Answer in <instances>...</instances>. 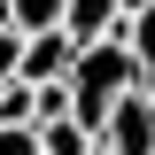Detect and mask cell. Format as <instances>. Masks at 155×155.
Returning a JSON list of instances; mask_svg holds the SVG:
<instances>
[{
    "label": "cell",
    "mask_w": 155,
    "mask_h": 155,
    "mask_svg": "<svg viewBox=\"0 0 155 155\" xmlns=\"http://www.w3.org/2000/svg\"><path fill=\"white\" fill-rule=\"evenodd\" d=\"M39 155H93V132L78 116H54V124H39Z\"/></svg>",
    "instance_id": "obj_5"
},
{
    "label": "cell",
    "mask_w": 155,
    "mask_h": 155,
    "mask_svg": "<svg viewBox=\"0 0 155 155\" xmlns=\"http://www.w3.org/2000/svg\"><path fill=\"white\" fill-rule=\"evenodd\" d=\"M8 8H16V31L31 39V31H54V23H62V8H70V0H8Z\"/></svg>",
    "instance_id": "obj_8"
},
{
    "label": "cell",
    "mask_w": 155,
    "mask_h": 155,
    "mask_svg": "<svg viewBox=\"0 0 155 155\" xmlns=\"http://www.w3.org/2000/svg\"><path fill=\"white\" fill-rule=\"evenodd\" d=\"M140 85V54H132V39L109 31V39H85L70 62V116L85 124V132L101 140V124H109V109Z\"/></svg>",
    "instance_id": "obj_1"
},
{
    "label": "cell",
    "mask_w": 155,
    "mask_h": 155,
    "mask_svg": "<svg viewBox=\"0 0 155 155\" xmlns=\"http://www.w3.org/2000/svg\"><path fill=\"white\" fill-rule=\"evenodd\" d=\"M62 31L85 47V39H109V31H124V8L116 0H70L62 8Z\"/></svg>",
    "instance_id": "obj_4"
},
{
    "label": "cell",
    "mask_w": 155,
    "mask_h": 155,
    "mask_svg": "<svg viewBox=\"0 0 155 155\" xmlns=\"http://www.w3.org/2000/svg\"><path fill=\"white\" fill-rule=\"evenodd\" d=\"M16 70H23V31L0 23V78H16Z\"/></svg>",
    "instance_id": "obj_10"
},
{
    "label": "cell",
    "mask_w": 155,
    "mask_h": 155,
    "mask_svg": "<svg viewBox=\"0 0 155 155\" xmlns=\"http://www.w3.org/2000/svg\"><path fill=\"white\" fill-rule=\"evenodd\" d=\"M70 62H78V39L54 23V31H31V39H23V70H16V78L47 85V78H70Z\"/></svg>",
    "instance_id": "obj_3"
},
{
    "label": "cell",
    "mask_w": 155,
    "mask_h": 155,
    "mask_svg": "<svg viewBox=\"0 0 155 155\" xmlns=\"http://www.w3.org/2000/svg\"><path fill=\"white\" fill-rule=\"evenodd\" d=\"M0 155H39V124H8L0 116Z\"/></svg>",
    "instance_id": "obj_9"
},
{
    "label": "cell",
    "mask_w": 155,
    "mask_h": 155,
    "mask_svg": "<svg viewBox=\"0 0 155 155\" xmlns=\"http://www.w3.org/2000/svg\"><path fill=\"white\" fill-rule=\"evenodd\" d=\"M101 147H116V155H155V93H147V85H132V93L109 109Z\"/></svg>",
    "instance_id": "obj_2"
},
{
    "label": "cell",
    "mask_w": 155,
    "mask_h": 155,
    "mask_svg": "<svg viewBox=\"0 0 155 155\" xmlns=\"http://www.w3.org/2000/svg\"><path fill=\"white\" fill-rule=\"evenodd\" d=\"M124 39H132V54H140V85L155 93V0L140 16H124Z\"/></svg>",
    "instance_id": "obj_6"
},
{
    "label": "cell",
    "mask_w": 155,
    "mask_h": 155,
    "mask_svg": "<svg viewBox=\"0 0 155 155\" xmlns=\"http://www.w3.org/2000/svg\"><path fill=\"white\" fill-rule=\"evenodd\" d=\"M0 116L8 124H39V85L31 78H0Z\"/></svg>",
    "instance_id": "obj_7"
}]
</instances>
